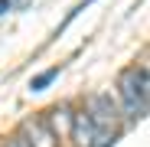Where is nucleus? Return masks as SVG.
I'll list each match as a JSON object with an SVG mask.
<instances>
[{
    "mask_svg": "<svg viewBox=\"0 0 150 147\" xmlns=\"http://www.w3.org/2000/svg\"><path fill=\"white\" fill-rule=\"evenodd\" d=\"M20 141L26 144V147H59L62 141L49 131V124L42 118H26L20 124Z\"/></svg>",
    "mask_w": 150,
    "mask_h": 147,
    "instance_id": "nucleus-3",
    "label": "nucleus"
},
{
    "mask_svg": "<svg viewBox=\"0 0 150 147\" xmlns=\"http://www.w3.org/2000/svg\"><path fill=\"white\" fill-rule=\"evenodd\" d=\"M10 10H13V0H0V16L10 13Z\"/></svg>",
    "mask_w": 150,
    "mask_h": 147,
    "instance_id": "nucleus-9",
    "label": "nucleus"
},
{
    "mask_svg": "<svg viewBox=\"0 0 150 147\" xmlns=\"http://www.w3.org/2000/svg\"><path fill=\"white\" fill-rule=\"evenodd\" d=\"M69 137L75 141V147H111L101 134L95 131V124L88 121L85 111H75V114H72V131H69Z\"/></svg>",
    "mask_w": 150,
    "mask_h": 147,
    "instance_id": "nucleus-4",
    "label": "nucleus"
},
{
    "mask_svg": "<svg viewBox=\"0 0 150 147\" xmlns=\"http://www.w3.org/2000/svg\"><path fill=\"white\" fill-rule=\"evenodd\" d=\"M82 111L88 114V121L95 124V131L101 134L108 144H114V141L121 137V131H124V114H121L117 102H114L108 92H95V95H88Z\"/></svg>",
    "mask_w": 150,
    "mask_h": 147,
    "instance_id": "nucleus-2",
    "label": "nucleus"
},
{
    "mask_svg": "<svg viewBox=\"0 0 150 147\" xmlns=\"http://www.w3.org/2000/svg\"><path fill=\"white\" fill-rule=\"evenodd\" d=\"M59 72H62V65H52V69H46V72H39V75L30 82V92H46L49 85H52L56 79H59Z\"/></svg>",
    "mask_w": 150,
    "mask_h": 147,
    "instance_id": "nucleus-6",
    "label": "nucleus"
},
{
    "mask_svg": "<svg viewBox=\"0 0 150 147\" xmlns=\"http://www.w3.org/2000/svg\"><path fill=\"white\" fill-rule=\"evenodd\" d=\"M72 114H75V111H72V105H65V102H62V105H56V108H49V114H46L42 121L49 124V131H52L59 141H65V137H69V131H72Z\"/></svg>",
    "mask_w": 150,
    "mask_h": 147,
    "instance_id": "nucleus-5",
    "label": "nucleus"
},
{
    "mask_svg": "<svg viewBox=\"0 0 150 147\" xmlns=\"http://www.w3.org/2000/svg\"><path fill=\"white\" fill-rule=\"evenodd\" d=\"M30 4V0H13V7H26Z\"/></svg>",
    "mask_w": 150,
    "mask_h": 147,
    "instance_id": "nucleus-10",
    "label": "nucleus"
},
{
    "mask_svg": "<svg viewBox=\"0 0 150 147\" xmlns=\"http://www.w3.org/2000/svg\"><path fill=\"white\" fill-rule=\"evenodd\" d=\"M117 95H121V114L131 121L147 118V102H150V75L147 65H131L117 75Z\"/></svg>",
    "mask_w": 150,
    "mask_h": 147,
    "instance_id": "nucleus-1",
    "label": "nucleus"
},
{
    "mask_svg": "<svg viewBox=\"0 0 150 147\" xmlns=\"http://www.w3.org/2000/svg\"><path fill=\"white\" fill-rule=\"evenodd\" d=\"M0 147H26V144H23L20 137H10V141H4V144H0Z\"/></svg>",
    "mask_w": 150,
    "mask_h": 147,
    "instance_id": "nucleus-8",
    "label": "nucleus"
},
{
    "mask_svg": "<svg viewBox=\"0 0 150 147\" xmlns=\"http://www.w3.org/2000/svg\"><path fill=\"white\" fill-rule=\"evenodd\" d=\"M88 4H91V0H82V4H79V7H75V10H72V13H69V20H65V23H62V26H59V30H65V26H69V23H72V20H75V16H79V13H82V10H85V7H88ZM59 30H56V33H59Z\"/></svg>",
    "mask_w": 150,
    "mask_h": 147,
    "instance_id": "nucleus-7",
    "label": "nucleus"
}]
</instances>
